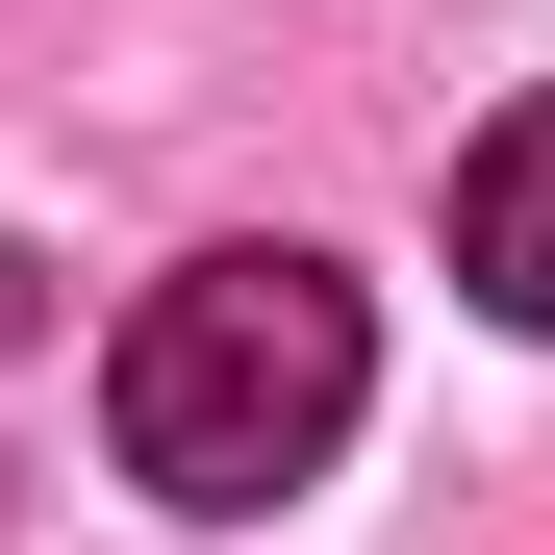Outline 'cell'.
<instances>
[{
  "mask_svg": "<svg viewBox=\"0 0 555 555\" xmlns=\"http://www.w3.org/2000/svg\"><path fill=\"white\" fill-rule=\"evenodd\" d=\"M353 404H379V304H353L328 253H203V278H152L127 353H102V429H127V480L177 530H253V505H304Z\"/></svg>",
  "mask_w": 555,
  "mask_h": 555,
  "instance_id": "6da1fadb",
  "label": "cell"
},
{
  "mask_svg": "<svg viewBox=\"0 0 555 555\" xmlns=\"http://www.w3.org/2000/svg\"><path fill=\"white\" fill-rule=\"evenodd\" d=\"M454 278H480L505 328H555V102H505L454 152Z\"/></svg>",
  "mask_w": 555,
  "mask_h": 555,
  "instance_id": "7a4b0ae2",
  "label": "cell"
},
{
  "mask_svg": "<svg viewBox=\"0 0 555 555\" xmlns=\"http://www.w3.org/2000/svg\"><path fill=\"white\" fill-rule=\"evenodd\" d=\"M0 353H26V253H0Z\"/></svg>",
  "mask_w": 555,
  "mask_h": 555,
  "instance_id": "3957f363",
  "label": "cell"
}]
</instances>
